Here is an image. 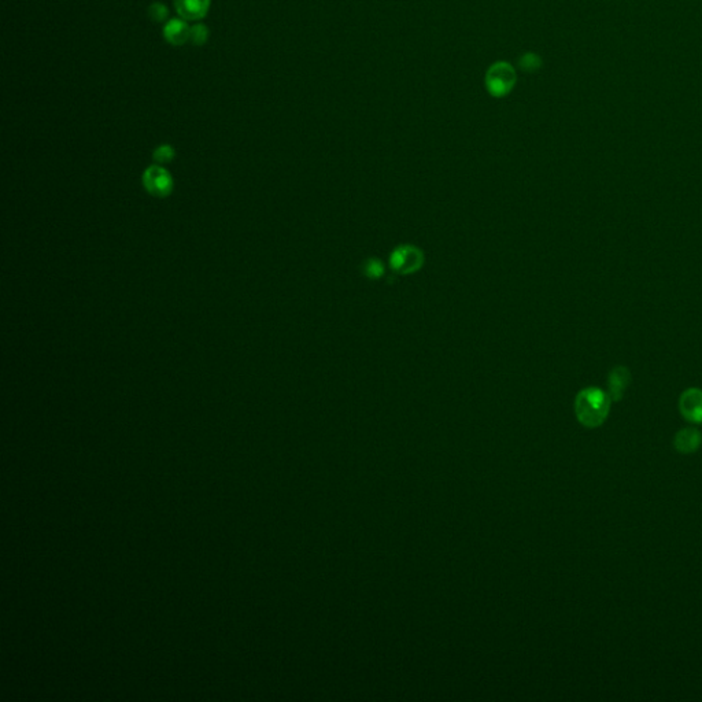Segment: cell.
<instances>
[{"instance_id":"1","label":"cell","mask_w":702,"mask_h":702,"mask_svg":"<svg viewBox=\"0 0 702 702\" xmlns=\"http://www.w3.org/2000/svg\"><path fill=\"white\" fill-rule=\"evenodd\" d=\"M609 406L610 398L600 389H586L576 397L575 413L581 424L587 428H596L606 420Z\"/></svg>"},{"instance_id":"2","label":"cell","mask_w":702,"mask_h":702,"mask_svg":"<svg viewBox=\"0 0 702 702\" xmlns=\"http://www.w3.org/2000/svg\"><path fill=\"white\" fill-rule=\"evenodd\" d=\"M516 83H517L516 70L510 64L505 61H498L493 64L486 72L485 79L486 90L493 98L501 99L507 97L513 91Z\"/></svg>"},{"instance_id":"3","label":"cell","mask_w":702,"mask_h":702,"mask_svg":"<svg viewBox=\"0 0 702 702\" xmlns=\"http://www.w3.org/2000/svg\"><path fill=\"white\" fill-rule=\"evenodd\" d=\"M422 264L424 254L414 246H400L393 251L390 257V265L393 271L400 275L414 273L422 266Z\"/></svg>"},{"instance_id":"4","label":"cell","mask_w":702,"mask_h":702,"mask_svg":"<svg viewBox=\"0 0 702 702\" xmlns=\"http://www.w3.org/2000/svg\"><path fill=\"white\" fill-rule=\"evenodd\" d=\"M143 184L151 195L158 198L168 197L173 190L172 176L161 165H153L144 172Z\"/></svg>"},{"instance_id":"5","label":"cell","mask_w":702,"mask_h":702,"mask_svg":"<svg viewBox=\"0 0 702 702\" xmlns=\"http://www.w3.org/2000/svg\"><path fill=\"white\" fill-rule=\"evenodd\" d=\"M211 0H175V8L180 18L193 22L204 18L210 10Z\"/></svg>"},{"instance_id":"6","label":"cell","mask_w":702,"mask_h":702,"mask_svg":"<svg viewBox=\"0 0 702 702\" xmlns=\"http://www.w3.org/2000/svg\"><path fill=\"white\" fill-rule=\"evenodd\" d=\"M679 409L683 417L692 422H702V391L697 389L683 393L679 402Z\"/></svg>"},{"instance_id":"7","label":"cell","mask_w":702,"mask_h":702,"mask_svg":"<svg viewBox=\"0 0 702 702\" xmlns=\"http://www.w3.org/2000/svg\"><path fill=\"white\" fill-rule=\"evenodd\" d=\"M190 30L191 26L188 25V21L183 18H173L164 25V37L172 46H183L190 41Z\"/></svg>"},{"instance_id":"8","label":"cell","mask_w":702,"mask_h":702,"mask_svg":"<svg viewBox=\"0 0 702 702\" xmlns=\"http://www.w3.org/2000/svg\"><path fill=\"white\" fill-rule=\"evenodd\" d=\"M701 432L696 428H685V429L679 431L674 440L675 449L683 454H690V453L697 451L699 447L701 446Z\"/></svg>"},{"instance_id":"9","label":"cell","mask_w":702,"mask_h":702,"mask_svg":"<svg viewBox=\"0 0 702 702\" xmlns=\"http://www.w3.org/2000/svg\"><path fill=\"white\" fill-rule=\"evenodd\" d=\"M630 382V376H628V372L627 369L624 368H616L610 378H609V387H610V397L612 400L617 401L620 400L624 389L627 387Z\"/></svg>"},{"instance_id":"10","label":"cell","mask_w":702,"mask_h":702,"mask_svg":"<svg viewBox=\"0 0 702 702\" xmlns=\"http://www.w3.org/2000/svg\"><path fill=\"white\" fill-rule=\"evenodd\" d=\"M518 66L527 73H534L542 68V59L535 52H525L518 59Z\"/></svg>"},{"instance_id":"11","label":"cell","mask_w":702,"mask_h":702,"mask_svg":"<svg viewBox=\"0 0 702 702\" xmlns=\"http://www.w3.org/2000/svg\"><path fill=\"white\" fill-rule=\"evenodd\" d=\"M364 275L372 280H376V279H380L383 275H384V266L383 264L376 260V258H371V260H367L365 264H364Z\"/></svg>"},{"instance_id":"12","label":"cell","mask_w":702,"mask_h":702,"mask_svg":"<svg viewBox=\"0 0 702 702\" xmlns=\"http://www.w3.org/2000/svg\"><path fill=\"white\" fill-rule=\"evenodd\" d=\"M147 12H148L150 19L154 22H168L166 19L169 17V8L164 3H159V1L153 3L148 7Z\"/></svg>"},{"instance_id":"13","label":"cell","mask_w":702,"mask_h":702,"mask_svg":"<svg viewBox=\"0 0 702 702\" xmlns=\"http://www.w3.org/2000/svg\"><path fill=\"white\" fill-rule=\"evenodd\" d=\"M208 39V29L203 23H195L190 30V41L194 46H203Z\"/></svg>"},{"instance_id":"14","label":"cell","mask_w":702,"mask_h":702,"mask_svg":"<svg viewBox=\"0 0 702 702\" xmlns=\"http://www.w3.org/2000/svg\"><path fill=\"white\" fill-rule=\"evenodd\" d=\"M173 157H175V150L168 144H164L154 151V159L158 164H168L173 159Z\"/></svg>"}]
</instances>
